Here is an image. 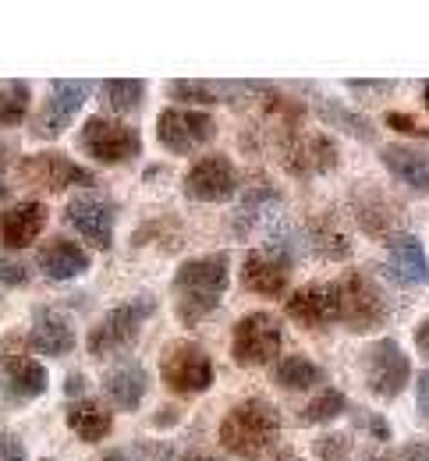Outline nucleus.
<instances>
[{"label":"nucleus","instance_id":"a18cd8bd","mask_svg":"<svg viewBox=\"0 0 429 461\" xmlns=\"http://www.w3.org/2000/svg\"><path fill=\"white\" fill-rule=\"evenodd\" d=\"M100 461H128V458H124L121 451H111V455H103Z\"/></svg>","mask_w":429,"mask_h":461},{"label":"nucleus","instance_id":"6ab92c4d","mask_svg":"<svg viewBox=\"0 0 429 461\" xmlns=\"http://www.w3.org/2000/svg\"><path fill=\"white\" fill-rule=\"evenodd\" d=\"M47 228V206L43 203H18L0 213V241L7 249H25L32 245Z\"/></svg>","mask_w":429,"mask_h":461},{"label":"nucleus","instance_id":"37998d69","mask_svg":"<svg viewBox=\"0 0 429 461\" xmlns=\"http://www.w3.org/2000/svg\"><path fill=\"white\" fill-rule=\"evenodd\" d=\"M174 415H178V411H174V408H160V411H156V419H153V422H156V426H171V422H174Z\"/></svg>","mask_w":429,"mask_h":461},{"label":"nucleus","instance_id":"de8ad7c7","mask_svg":"<svg viewBox=\"0 0 429 461\" xmlns=\"http://www.w3.org/2000/svg\"><path fill=\"white\" fill-rule=\"evenodd\" d=\"M423 104H426V107H429V82H426V86H423Z\"/></svg>","mask_w":429,"mask_h":461},{"label":"nucleus","instance_id":"9d476101","mask_svg":"<svg viewBox=\"0 0 429 461\" xmlns=\"http://www.w3.org/2000/svg\"><path fill=\"white\" fill-rule=\"evenodd\" d=\"M235 192H238V171L220 153L195 160L184 174V195L195 203H224Z\"/></svg>","mask_w":429,"mask_h":461},{"label":"nucleus","instance_id":"473e14b6","mask_svg":"<svg viewBox=\"0 0 429 461\" xmlns=\"http://www.w3.org/2000/svg\"><path fill=\"white\" fill-rule=\"evenodd\" d=\"M312 451H316V461H344L348 455H352V437H348V433L319 437Z\"/></svg>","mask_w":429,"mask_h":461},{"label":"nucleus","instance_id":"423d86ee","mask_svg":"<svg viewBox=\"0 0 429 461\" xmlns=\"http://www.w3.org/2000/svg\"><path fill=\"white\" fill-rule=\"evenodd\" d=\"M78 142L100 164H124V160L139 157V149H142L139 131L114 117H89L78 131Z\"/></svg>","mask_w":429,"mask_h":461},{"label":"nucleus","instance_id":"f3484780","mask_svg":"<svg viewBox=\"0 0 429 461\" xmlns=\"http://www.w3.org/2000/svg\"><path fill=\"white\" fill-rule=\"evenodd\" d=\"M284 167L295 177H316L337 167V146L330 135H295L284 142Z\"/></svg>","mask_w":429,"mask_h":461},{"label":"nucleus","instance_id":"f03ea898","mask_svg":"<svg viewBox=\"0 0 429 461\" xmlns=\"http://www.w3.org/2000/svg\"><path fill=\"white\" fill-rule=\"evenodd\" d=\"M281 437V419L277 408L259 398L238 402L220 422V444L235 455V458H259L263 451H270Z\"/></svg>","mask_w":429,"mask_h":461},{"label":"nucleus","instance_id":"f257e3e1","mask_svg":"<svg viewBox=\"0 0 429 461\" xmlns=\"http://www.w3.org/2000/svg\"><path fill=\"white\" fill-rule=\"evenodd\" d=\"M231 285V274H228V256H199V259H184L174 274V305H178V320L182 323H199L206 320L224 291Z\"/></svg>","mask_w":429,"mask_h":461},{"label":"nucleus","instance_id":"ddd939ff","mask_svg":"<svg viewBox=\"0 0 429 461\" xmlns=\"http://www.w3.org/2000/svg\"><path fill=\"white\" fill-rule=\"evenodd\" d=\"M89 89H93L89 82H54L47 107L32 121V135L36 139H58L61 131H67V124L75 121L78 107L85 104Z\"/></svg>","mask_w":429,"mask_h":461},{"label":"nucleus","instance_id":"412c9836","mask_svg":"<svg viewBox=\"0 0 429 461\" xmlns=\"http://www.w3.org/2000/svg\"><path fill=\"white\" fill-rule=\"evenodd\" d=\"M32 348L40 355H50V358H61L75 348V330H71V320L58 312V309H40L36 320H32V334H29Z\"/></svg>","mask_w":429,"mask_h":461},{"label":"nucleus","instance_id":"0eeeda50","mask_svg":"<svg viewBox=\"0 0 429 461\" xmlns=\"http://www.w3.org/2000/svg\"><path fill=\"white\" fill-rule=\"evenodd\" d=\"M281 323L270 312H248L235 323V338H231V358L246 369L266 366L270 358H277L281 351Z\"/></svg>","mask_w":429,"mask_h":461},{"label":"nucleus","instance_id":"1a4fd4ad","mask_svg":"<svg viewBox=\"0 0 429 461\" xmlns=\"http://www.w3.org/2000/svg\"><path fill=\"white\" fill-rule=\"evenodd\" d=\"M213 135H217V121L210 114H202V111L171 107V111H164V114L156 117V139H160V146L171 149V153H178V157L202 149L206 142H213Z\"/></svg>","mask_w":429,"mask_h":461},{"label":"nucleus","instance_id":"39448f33","mask_svg":"<svg viewBox=\"0 0 429 461\" xmlns=\"http://www.w3.org/2000/svg\"><path fill=\"white\" fill-rule=\"evenodd\" d=\"M362 373H366V387L372 398L394 402L408 387L412 362H408L405 348L398 345L394 338H383V341L369 345V351L362 355Z\"/></svg>","mask_w":429,"mask_h":461},{"label":"nucleus","instance_id":"5701e85b","mask_svg":"<svg viewBox=\"0 0 429 461\" xmlns=\"http://www.w3.org/2000/svg\"><path fill=\"white\" fill-rule=\"evenodd\" d=\"M67 429L78 437V440H85V444H100V440H107V433L114 429V415L103 408L100 402H75L67 408Z\"/></svg>","mask_w":429,"mask_h":461},{"label":"nucleus","instance_id":"aec40b11","mask_svg":"<svg viewBox=\"0 0 429 461\" xmlns=\"http://www.w3.org/2000/svg\"><path fill=\"white\" fill-rule=\"evenodd\" d=\"M40 270L50 277V281H71V277H82L89 270V252L67 238H50L40 256H36Z\"/></svg>","mask_w":429,"mask_h":461},{"label":"nucleus","instance_id":"49530a36","mask_svg":"<svg viewBox=\"0 0 429 461\" xmlns=\"http://www.w3.org/2000/svg\"><path fill=\"white\" fill-rule=\"evenodd\" d=\"M182 461H220V458H210V455H188V458Z\"/></svg>","mask_w":429,"mask_h":461},{"label":"nucleus","instance_id":"58836bf2","mask_svg":"<svg viewBox=\"0 0 429 461\" xmlns=\"http://www.w3.org/2000/svg\"><path fill=\"white\" fill-rule=\"evenodd\" d=\"M416 404H419V411L429 419V369L419 373V384H416Z\"/></svg>","mask_w":429,"mask_h":461},{"label":"nucleus","instance_id":"a211bd4d","mask_svg":"<svg viewBox=\"0 0 429 461\" xmlns=\"http://www.w3.org/2000/svg\"><path fill=\"white\" fill-rule=\"evenodd\" d=\"M387 274L390 281L405 285V288H423L429 285V259L426 249L416 234H398L387 245Z\"/></svg>","mask_w":429,"mask_h":461},{"label":"nucleus","instance_id":"79ce46f5","mask_svg":"<svg viewBox=\"0 0 429 461\" xmlns=\"http://www.w3.org/2000/svg\"><path fill=\"white\" fill-rule=\"evenodd\" d=\"M352 89H372V93H387L390 82H352Z\"/></svg>","mask_w":429,"mask_h":461},{"label":"nucleus","instance_id":"cd10ccee","mask_svg":"<svg viewBox=\"0 0 429 461\" xmlns=\"http://www.w3.org/2000/svg\"><path fill=\"white\" fill-rule=\"evenodd\" d=\"M344 408H348V398L341 394V391H334V387H326L323 394H316L312 402L302 408V422L306 426H319V422H334L337 415H344Z\"/></svg>","mask_w":429,"mask_h":461},{"label":"nucleus","instance_id":"a19ab883","mask_svg":"<svg viewBox=\"0 0 429 461\" xmlns=\"http://www.w3.org/2000/svg\"><path fill=\"white\" fill-rule=\"evenodd\" d=\"M82 391H85V376H82V373H78V376L71 373V376H67V394H82Z\"/></svg>","mask_w":429,"mask_h":461},{"label":"nucleus","instance_id":"09e8293b","mask_svg":"<svg viewBox=\"0 0 429 461\" xmlns=\"http://www.w3.org/2000/svg\"><path fill=\"white\" fill-rule=\"evenodd\" d=\"M43 461H50V458H43Z\"/></svg>","mask_w":429,"mask_h":461},{"label":"nucleus","instance_id":"7c9ffc66","mask_svg":"<svg viewBox=\"0 0 429 461\" xmlns=\"http://www.w3.org/2000/svg\"><path fill=\"white\" fill-rule=\"evenodd\" d=\"M167 93L178 104H217L220 86H213V82H171Z\"/></svg>","mask_w":429,"mask_h":461},{"label":"nucleus","instance_id":"20e7f679","mask_svg":"<svg viewBox=\"0 0 429 461\" xmlns=\"http://www.w3.org/2000/svg\"><path fill=\"white\" fill-rule=\"evenodd\" d=\"M153 309H156V305H153L149 294L131 298V302H124V305H118V309H111V312L89 330V355L107 358V355H114V351L128 348L135 338H139L142 323L153 316Z\"/></svg>","mask_w":429,"mask_h":461},{"label":"nucleus","instance_id":"c9c22d12","mask_svg":"<svg viewBox=\"0 0 429 461\" xmlns=\"http://www.w3.org/2000/svg\"><path fill=\"white\" fill-rule=\"evenodd\" d=\"M0 461H25V444L18 433H0Z\"/></svg>","mask_w":429,"mask_h":461},{"label":"nucleus","instance_id":"f8f14e48","mask_svg":"<svg viewBox=\"0 0 429 461\" xmlns=\"http://www.w3.org/2000/svg\"><path fill=\"white\" fill-rule=\"evenodd\" d=\"M22 181H29L40 192H64L71 185H93V174L71 164L64 153H36L18 164Z\"/></svg>","mask_w":429,"mask_h":461},{"label":"nucleus","instance_id":"b1692460","mask_svg":"<svg viewBox=\"0 0 429 461\" xmlns=\"http://www.w3.org/2000/svg\"><path fill=\"white\" fill-rule=\"evenodd\" d=\"M146 391H149V376L142 366H121L107 376V394L121 411H135L146 398Z\"/></svg>","mask_w":429,"mask_h":461},{"label":"nucleus","instance_id":"393cba45","mask_svg":"<svg viewBox=\"0 0 429 461\" xmlns=\"http://www.w3.org/2000/svg\"><path fill=\"white\" fill-rule=\"evenodd\" d=\"M270 376H273V384L284 387V391H308V387L323 384V369H319L312 358H306V355H288V358H281V362L270 369Z\"/></svg>","mask_w":429,"mask_h":461},{"label":"nucleus","instance_id":"9b49d317","mask_svg":"<svg viewBox=\"0 0 429 461\" xmlns=\"http://www.w3.org/2000/svg\"><path fill=\"white\" fill-rule=\"evenodd\" d=\"M0 380H4L7 402L14 404L36 402L47 391V384H50L47 369L36 358H29L25 351H11V348L0 351Z\"/></svg>","mask_w":429,"mask_h":461},{"label":"nucleus","instance_id":"4c0bfd02","mask_svg":"<svg viewBox=\"0 0 429 461\" xmlns=\"http://www.w3.org/2000/svg\"><path fill=\"white\" fill-rule=\"evenodd\" d=\"M139 461H171V447H164V444H142L139 447Z\"/></svg>","mask_w":429,"mask_h":461},{"label":"nucleus","instance_id":"4468645a","mask_svg":"<svg viewBox=\"0 0 429 461\" xmlns=\"http://www.w3.org/2000/svg\"><path fill=\"white\" fill-rule=\"evenodd\" d=\"M291 281V259L277 249H255L242 263V285L263 298H277L288 291Z\"/></svg>","mask_w":429,"mask_h":461},{"label":"nucleus","instance_id":"c756f323","mask_svg":"<svg viewBox=\"0 0 429 461\" xmlns=\"http://www.w3.org/2000/svg\"><path fill=\"white\" fill-rule=\"evenodd\" d=\"M359 221H362V228L369 234H383L398 217H394V206L387 199H376L372 195V203H359Z\"/></svg>","mask_w":429,"mask_h":461},{"label":"nucleus","instance_id":"72a5a7b5","mask_svg":"<svg viewBox=\"0 0 429 461\" xmlns=\"http://www.w3.org/2000/svg\"><path fill=\"white\" fill-rule=\"evenodd\" d=\"M387 124H390L394 131H401V135H412V139H429L426 124H419L416 117H408V114H387Z\"/></svg>","mask_w":429,"mask_h":461},{"label":"nucleus","instance_id":"ea45409f","mask_svg":"<svg viewBox=\"0 0 429 461\" xmlns=\"http://www.w3.org/2000/svg\"><path fill=\"white\" fill-rule=\"evenodd\" d=\"M416 348H419V355L429 358V316L419 320V327H416Z\"/></svg>","mask_w":429,"mask_h":461},{"label":"nucleus","instance_id":"f704fd0d","mask_svg":"<svg viewBox=\"0 0 429 461\" xmlns=\"http://www.w3.org/2000/svg\"><path fill=\"white\" fill-rule=\"evenodd\" d=\"M0 285L22 288V285H29V270L22 263H14V259H0Z\"/></svg>","mask_w":429,"mask_h":461},{"label":"nucleus","instance_id":"2f4dec72","mask_svg":"<svg viewBox=\"0 0 429 461\" xmlns=\"http://www.w3.org/2000/svg\"><path fill=\"white\" fill-rule=\"evenodd\" d=\"M319 114L326 117V121H334L337 128H344V131H352V135H359V139H372V124H369L366 117L348 114V111H341L337 104H334V107H330V104H323V107H319Z\"/></svg>","mask_w":429,"mask_h":461},{"label":"nucleus","instance_id":"7ed1b4c3","mask_svg":"<svg viewBox=\"0 0 429 461\" xmlns=\"http://www.w3.org/2000/svg\"><path fill=\"white\" fill-rule=\"evenodd\" d=\"M337 294H341V323L352 334L380 330L387 323V316H390V305H387L383 291L369 274L352 270L344 281H337Z\"/></svg>","mask_w":429,"mask_h":461},{"label":"nucleus","instance_id":"4be33fe9","mask_svg":"<svg viewBox=\"0 0 429 461\" xmlns=\"http://www.w3.org/2000/svg\"><path fill=\"white\" fill-rule=\"evenodd\" d=\"M380 160H383V167L394 174L401 185H408L416 192H429V153L416 149V146L394 142V146H383L380 149Z\"/></svg>","mask_w":429,"mask_h":461},{"label":"nucleus","instance_id":"a878e982","mask_svg":"<svg viewBox=\"0 0 429 461\" xmlns=\"http://www.w3.org/2000/svg\"><path fill=\"white\" fill-rule=\"evenodd\" d=\"M100 93H103V100H107L111 111L128 114V111H139L142 107L146 82H139V78H111V82L100 86Z\"/></svg>","mask_w":429,"mask_h":461},{"label":"nucleus","instance_id":"bb28decb","mask_svg":"<svg viewBox=\"0 0 429 461\" xmlns=\"http://www.w3.org/2000/svg\"><path fill=\"white\" fill-rule=\"evenodd\" d=\"M29 100H32V89L25 82H7L0 86V128H14L22 124L29 114Z\"/></svg>","mask_w":429,"mask_h":461},{"label":"nucleus","instance_id":"2eb2a0df","mask_svg":"<svg viewBox=\"0 0 429 461\" xmlns=\"http://www.w3.org/2000/svg\"><path fill=\"white\" fill-rule=\"evenodd\" d=\"M288 316L302 327L323 330L330 323H341V294L337 285H306L288 298Z\"/></svg>","mask_w":429,"mask_h":461},{"label":"nucleus","instance_id":"e433bc0d","mask_svg":"<svg viewBox=\"0 0 429 461\" xmlns=\"http://www.w3.org/2000/svg\"><path fill=\"white\" fill-rule=\"evenodd\" d=\"M359 426L369 429L376 440H390V426L383 422V415H372V411H359Z\"/></svg>","mask_w":429,"mask_h":461},{"label":"nucleus","instance_id":"c03bdc74","mask_svg":"<svg viewBox=\"0 0 429 461\" xmlns=\"http://www.w3.org/2000/svg\"><path fill=\"white\" fill-rule=\"evenodd\" d=\"M266 461H299L295 455H288V451H281V455H273V458H266Z\"/></svg>","mask_w":429,"mask_h":461},{"label":"nucleus","instance_id":"dca6fc26","mask_svg":"<svg viewBox=\"0 0 429 461\" xmlns=\"http://www.w3.org/2000/svg\"><path fill=\"white\" fill-rule=\"evenodd\" d=\"M64 217L89 245H96V249L114 245V206L111 203H103L96 195H78V199L67 203Z\"/></svg>","mask_w":429,"mask_h":461},{"label":"nucleus","instance_id":"c85d7f7f","mask_svg":"<svg viewBox=\"0 0 429 461\" xmlns=\"http://www.w3.org/2000/svg\"><path fill=\"white\" fill-rule=\"evenodd\" d=\"M312 241H316V252L326 256V259H344V256L352 252L348 238L334 228V221H326V217H319V221L312 224Z\"/></svg>","mask_w":429,"mask_h":461},{"label":"nucleus","instance_id":"6e6552de","mask_svg":"<svg viewBox=\"0 0 429 461\" xmlns=\"http://www.w3.org/2000/svg\"><path fill=\"white\" fill-rule=\"evenodd\" d=\"M164 384L174 394H206L213 387V358L192 341H178L160 358Z\"/></svg>","mask_w":429,"mask_h":461}]
</instances>
